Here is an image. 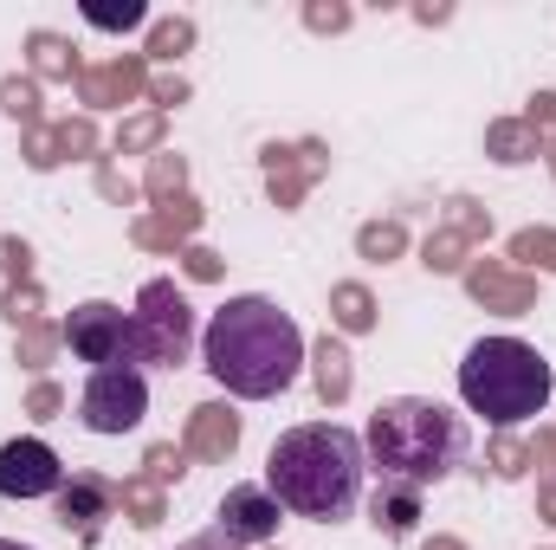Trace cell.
Here are the masks:
<instances>
[{
    "mask_svg": "<svg viewBox=\"0 0 556 550\" xmlns=\"http://www.w3.org/2000/svg\"><path fill=\"white\" fill-rule=\"evenodd\" d=\"M201 370L240 402H273L304 376V330L273 298H227L201 330Z\"/></svg>",
    "mask_w": 556,
    "mask_h": 550,
    "instance_id": "1",
    "label": "cell"
},
{
    "mask_svg": "<svg viewBox=\"0 0 556 550\" xmlns=\"http://www.w3.org/2000/svg\"><path fill=\"white\" fill-rule=\"evenodd\" d=\"M363 473H369L363 434L343 421L285 427L266 453V492L291 518H317V525H337L363 505Z\"/></svg>",
    "mask_w": 556,
    "mask_h": 550,
    "instance_id": "2",
    "label": "cell"
},
{
    "mask_svg": "<svg viewBox=\"0 0 556 550\" xmlns=\"http://www.w3.org/2000/svg\"><path fill=\"white\" fill-rule=\"evenodd\" d=\"M363 453L369 473L382 486H408V492H433L440 479H453L472 453V427L453 409L427 402V396H389L363 427Z\"/></svg>",
    "mask_w": 556,
    "mask_h": 550,
    "instance_id": "3",
    "label": "cell"
},
{
    "mask_svg": "<svg viewBox=\"0 0 556 550\" xmlns=\"http://www.w3.org/2000/svg\"><path fill=\"white\" fill-rule=\"evenodd\" d=\"M556 376L538 343L525 337H479L459 363V402L485 427H525L551 409Z\"/></svg>",
    "mask_w": 556,
    "mask_h": 550,
    "instance_id": "4",
    "label": "cell"
},
{
    "mask_svg": "<svg viewBox=\"0 0 556 550\" xmlns=\"http://www.w3.org/2000/svg\"><path fill=\"white\" fill-rule=\"evenodd\" d=\"M142 414H149V376L130 370V363H117V370H91V383H85V396H78V421L91 427V434H137Z\"/></svg>",
    "mask_w": 556,
    "mask_h": 550,
    "instance_id": "5",
    "label": "cell"
},
{
    "mask_svg": "<svg viewBox=\"0 0 556 550\" xmlns=\"http://www.w3.org/2000/svg\"><path fill=\"white\" fill-rule=\"evenodd\" d=\"M65 343L91 370H117V363L137 370V317L117 311V304H104V298H91V304H78L65 317Z\"/></svg>",
    "mask_w": 556,
    "mask_h": 550,
    "instance_id": "6",
    "label": "cell"
},
{
    "mask_svg": "<svg viewBox=\"0 0 556 550\" xmlns=\"http://www.w3.org/2000/svg\"><path fill=\"white\" fill-rule=\"evenodd\" d=\"M65 492V460L39 440V434H20L0 447V499H52Z\"/></svg>",
    "mask_w": 556,
    "mask_h": 550,
    "instance_id": "7",
    "label": "cell"
},
{
    "mask_svg": "<svg viewBox=\"0 0 556 550\" xmlns=\"http://www.w3.org/2000/svg\"><path fill=\"white\" fill-rule=\"evenodd\" d=\"M214 525H220L233 545H273L278 525H285V505L266 492V479H260V486H227V499H220Z\"/></svg>",
    "mask_w": 556,
    "mask_h": 550,
    "instance_id": "8",
    "label": "cell"
},
{
    "mask_svg": "<svg viewBox=\"0 0 556 550\" xmlns=\"http://www.w3.org/2000/svg\"><path fill=\"white\" fill-rule=\"evenodd\" d=\"M155 291V317H137V363H181L188 357V304L181 291L168 285H149Z\"/></svg>",
    "mask_w": 556,
    "mask_h": 550,
    "instance_id": "9",
    "label": "cell"
},
{
    "mask_svg": "<svg viewBox=\"0 0 556 550\" xmlns=\"http://www.w3.org/2000/svg\"><path fill=\"white\" fill-rule=\"evenodd\" d=\"M369 512H376V525H382L389 538H408L415 518H420V492H408V486H382Z\"/></svg>",
    "mask_w": 556,
    "mask_h": 550,
    "instance_id": "10",
    "label": "cell"
},
{
    "mask_svg": "<svg viewBox=\"0 0 556 550\" xmlns=\"http://www.w3.org/2000/svg\"><path fill=\"white\" fill-rule=\"evenodd\" d=\"M104 505H111V492H104L98 479H78V486H65V492H59V518H65V525H72V518H78V525H91Z\"/></svg>",
    "mask_w": 556,
    "mask_h": 550,
    "instance_id": "11",
    "label": "cell"
},
{
    "mask_svg": "<svg viewBox=\"0 0 556 550\" xmlns=\"http://www.w3.org/2000/svg\"><path fill=\"white\" fill-rule=\"evenodd\" d=\"M85 20H91V26H137L142 7H124V13H111V7H85Z\"/></svg>",
    "mask_w": 556,
    "mask_h": 550,
    "instance_id": "12",
    "label": "cell"
},
{
    "mask_svg": "<svg viewBox=\"0 0 556 550\" xmlns=\"http://www.w3.org/2000/svg\"><path fill=\"white\" fill-rule=\"evenodd\" d=\"M181 550H247V545H233V538H227V532L214 525V532H201V538H188Z\"/></svg>",
    "mask_w": 556,
    "mask_h": 550,
    "instance_id": "13",
    "label": "cell"
},
{
    "mask_svg": "<svg viewBox=\"0 0 556 550\" xmlns=\"http://www.w3.org/2000/svg\"><path fill=\"white\" fill-rule=\"evenodd\" d=\"M0 550H33V545H20V538H0Z\"/></svg>",
    "mask_w": 556,
    "mask_h": 550,
    "instance_id": "14",
    "label": "cell"
}]
</instances>
